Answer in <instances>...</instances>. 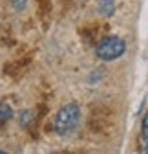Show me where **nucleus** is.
Here are the masks:
<instances>
[{"label":"nucleus","mask_w":148,"mask_h":154,"mask_svg":"<svg viewBox=\"0 0 148 154\" xmlns=\"http://www.w3.org/2000/svg\"><path fill=\"white\" fill-rule=\"evenodd\" d=\"M13 118V108L6 103H0V127Z\"/></svg>","instance_id":"obj_4"},{"label":"nucleus","mask_w":148,"mask_h":154,"mask_svg":"<svg viewBox=\"0 0 148 154\" xmlns=\"http://www.w3.org/2000/svg\"><path fill=\"white\" fill-rule=\"evenodd\" d=\"M79 119H81V106L77 103H68L57 112L55 130H57L59 136H66L79 125Z\"/></svg>","instance_id":"obj_1"},{"label":"nucleus","mask_w":148,"mask_h":154,"mask_svg":"<svg viewBox=\"0 0 148 154\" xmlns=\"http://www.w3.org/2000/svg\"><path fill=\"white\" fill-rule=\"evenodd\" d=\"M99 11L104 17H112L115 11V2L114 0H99Z\"/></svg>","instance_id":"obj_3"},{"label":"nucleus","mask_w":148,"mask_h":154,"mask_svg":"<svg viewBox=\"0 0 148 154\" xmlns=\"http://www.w3.org/2000/svg\"><path fill=\"white\" fill-rule=\"evenodd\" d=\"M13 2V6H15V9H24V6H26V0H11Z\"/></svg>","instance_id":"obj_6"},{"label":"nucleus","mask_w":148,"mask_h":154,"mask_svg":"<svg viewBox=\"0 0 148 154\" xmlns=\"http://www.w3.org/2000/svg\"><path fill=\"white\" fill-rule=\"evenodd\" d=\"M124 51H126V42L124 38L117 35L104 37L95 48V53L101 61H117L119 57L124 55Z\"/></svg>","instance_id":"obj_2"},{"label":"nucleus","mask_w":148,"mask_h":154,"mask_svg":"<svg viewBox=\"0 0 148 154\" xmlns=\"http://www.w3.org/2000/svg\"><path fill=\"white\" fill-rule=\"evenodd\" d=\"M141 141L144 150H148V114L143 118V123H141Z\"/></svg>","instance_id":"obj_5"}]
</instances>
